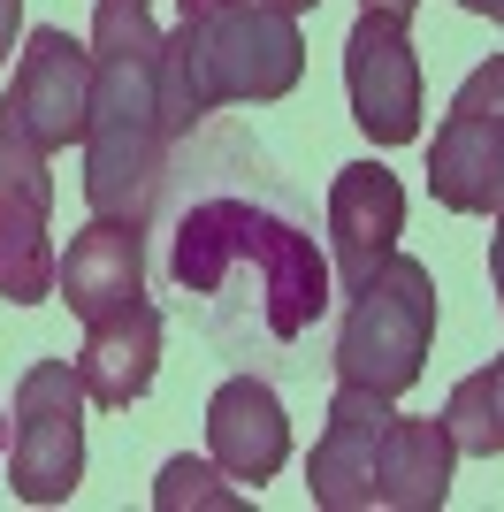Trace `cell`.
<instances>
[{
	"label": "cell",
	"instance_id": "1",
	"mask_svg": "<svg viewBox=\"0 0 504 512\" xmlns=\"http://www.w3.org/2000/svg\"><path fill=\"white\" fill-rule=\"evenodd\" d=\"M168 276L199 306V321L230 344H298L336 299V268L321 260L314 222L260 184L252 192L214 184V192L184 199L176 230H168Z\"/></svg>",
	"mask_w": 504,
	"mask_h": 512
},
{
	"label": "cell",
	"instance_id": "2",
	"mask_svg": "<svg viewBox=\"0 0 504 512\" xmlns=\"http://www.w3.org/2000/svg\"><path fill=\"white\" fill-rule=\"evenodd\" d=\"M161 23L146 0L92 8V123H84V207L146 222L168 176L161 123Z\"/></svg>",
	"mask_w": 504,
	"mask_h": 512
},
{
	"label": "cell",
	"instance_id": "3",
	"mask_svg": "<svg viewBox=\"0 0 504 512\" xmlns=\"http://www.w3.org/2000/svg\"><path fill=\"white\" fill-rule=\"evenodd\" d=\"M306 77V31L268 0H230L214 16H184L161 39V123L191 138L214 107H268Z\"/></svg>",
	"mask_w": 504,
	"mask_h": 512
},
{
	"label": "cell",
	"instance_id": "4",
	"mask_svg": "<svg viewBox=\"0 0 504 512\" xmlns=\"http://www.w3.org/2000/svg\"><path fill=\"white\" fill-rule=\"evenodd\" d=\"M436 344V276L428 260L390 253L375 276L344 291V329H336V383H367L382 398H405Z\"/></svg>",
	"mask_w": 504,
	"mask_h": 512
},
{
	"label": "cell",
	"instance_id": "5",
	"mask_svg": "<svg viewBox=\"0 0 504 512\" xmlns=\"http://www.w3.org/2000/svg\"><path fill=\"white\" fill-rule=\"evenodd\" d=\"M84 383L77 360H31L16 383V436H8V490L23 505H69L84 482Z\"/></svg>",
	"mask_w": 504,
	"mask_h": 512
},
{
	"label": "cell",
	"instance_id": "6",
	"mask_svg": "<svg viewBox=\"0 0 504 512\" xmlns=\"http://www.w3.org/2000/svg\"><path fill=\"white\" fill-rule=\"evenodd\" d=\"M428 192L451 214L504 207V54L466 69V85L451 92V115L428 146Z\"/></svg>",
	"mask_w": 504,
	"mask_h": 512
},
{
	"label": "cell",
	"instance_id": "7",
	"mask_svg": "<svg viewBox=\"0 0 504 512\" xmlns=\"http://www.w3.org/2000/svg\"><path fill=\"white\" fill-rule=\"evenodd\" d=\"M84 123H92V46H77L69 31H31L16 54V77H8V100H0V130H16L54 161V153L84 146Z\"/></svg>",
	"mask_w": 504,
	"mask_h": 512
},
{
	"label": "cell",
	"instance_id": "8",
	"mask_svg": "<svg viewBox=\"0 0 504 512\" xmlns=\"http://www.w3.org/2000/svg\"><path fill=\"white\" fill-rule=\"evenodd\" d=\"M46 214H54V169L46 153L16 130H0V299L8 306H39L54 299V237H46Z\"/></svg>",
	"mask_w": 504,
	"mask_h": 512
},
{
	"label": "cell",
	"instance_id": "9",
	"mask_svg": "<svg viewBox=\"0 0 504 512\" xmlns=\"http://www.w3.org/2000/svg\"><path fill=\"white\" fill-rule=\"evenodd\" d=\"M344 92H352V123L375 146H413L420 138V54L398 16L359 8L352 39H344Z\"/></svg>",
	"mask_w": 504,
	"mask_h": 512
},
{
	"label": "cell",
	"instance_id": "10",
	"mask_svg": "<svg viewBox=\"0 0 504 512\" xmlns=\"http://www.w3.org/2000/svg\"><path fill=\"white\" fill-rule=\"evenodd\" d=\"M390 406L398 398H382L367 383H336L321 444L306 459V490L321 512H375V451H382V428H390Z\"/></svg>",
	"mask_w": 504,
	"mask_h": 512
},
{
	"label": "cell",
	"instance_id": "11",
	"mask_svg": "<svg viewBox=\"0 0 504 512\" xmlns=\"http://www.w3.org/2000/svg\"><path fill=\"white\" fill-rule=\"evenodd\" d=\"M405 237V184L382 161H352V169H336L329 184V268L344 291L375 276L382 260L398 253Z\"/></svg>",
	"mask_w": 504,
	"mask_h": 512
},
{
	"label": "cell",
	"instance_id": "12",
	"mask_svg": "<svg viewBox=\"0 0 504 512\" xmlns=\"http://www.w3.org/2000/svg\"><path fill=\"white\" fill-rule=\"evenodd\" d=\"M207 459L230 482H275L283 459H291V421H283V398H275L260 375H230V383L207 398Z\"/></svg>",
	"mask_w": 504,
	"mask_h": 512
},
{
	"label": "cell",
	"instance_id": "13",
	"mask_svg": "<svg viewBox=\"0 0 504 512\" xmlns=\"http://www.w3.org/2000/svg\"><path fill=\"white\" fill-rule=\"evenodd\" d=\"M153 367H161V314H153L146 299L107 306V314L84 321L77 383H84V398H92V406L130 413V406L153 390Z\"/></svg>",
	"mask_w": 504,
	"mask_h": 512
},
{
	"label": "cell",
	"instance_id": "14",
	"mask_svg": "<svg viewBox=\"0 0 504 512\" xmlns=\"http://www.w3.org/2000/svg\"><path fill=\"white\" fill-rule=\"evenodd\" d=\"M146 222H115V214H92L77 237H69L62 268H54V299L77 321L107 314V306L146 299Z\"/></svg>",
	"mask_w": 504,
	"mask_h": 512
},
{
	"label": "cell",
	"instance_id": "15",
	"mask_svg": "<svg viewBox=\"0 0 504 512\" xmlns=\"http://www.w3.org/2000/svg\"><path fill=\"white\" fill-rule=\"evenodd\" d=\"M451 467H459V444L436 413H390L375 451V505L382 512H443L451 497Z\"/></svg>",
	"mask_w": 504,
	"mask_h": 512
},
{
	"label": "cell",
	"instance_id": "16",
	"mask_svg": "<svg viewBox=\"0 0 504 512\" xmlns=\"http://www.w3.org/2000/svg\"><path fill=\"white\" fill-rule=\"evenodd\" d=\"M443 428H451L459 459H504V352L489 367H474V375L451 390Z\"/></svg>",
	"mask_w": 504,
	"mask_h": 512
},
{
	"label": "cell",
	"instance_id": "17",
	"mask_svg": "<svg viewBox=\"0 0 504 512\" xmlns=\"http://www.w3.org/2000/svg\"><path fill=\"white\" fill-rule=\"evenodd\" d=\"M153 505H161V512H245V497L230 490V474L214 467V459L176 451V459L153 474Z\"/></svg>",
	"mask_w": 504,
	"mask_h": 512
},
{
	"label": "cell",
	"instance_id": "18",
	"mask_svg": "<svg viewBox=\"0 0 504 512\" xmlns=\"http://www.w3.org/2000/svg\"><path fill=\"white\" fill-rule=\"evenodd\" d=\"M23 31V0H0V62H8V46H16Z\"/></svg>",
	"mask_w": 504,
	"mask_h": 512
},
{
	"label": "cell",
	"instance_id": "19",
	"mask_svg": "<svg viewBox=\"0 0 504 512\" xmlns=\"http://www.w3.org/2000/svg\"><path fill=\"white\" fill-rule=\"evenodd\" d=\"M489 276H497V314H504V214H497V237H489Z\"/></svg>",
	"mask_w": 504,
	"mask_h": 512
},
{
	"label": "cell",
	"instance_id": "20",
	"mask_svg": "<svg viewBox=\"0 0 504 512\" xmlns=\"http://www.w3.org/2000/svg\"><path fill=\"white\" fill-rule=\"evenodd\" d=\"M367 8H375V16H398V23H413V8H420V0H367Z\"/></svg>",
	"mask_w": 504,
	"mask_h": 512
},
{
	"label": "cell",
	"instance_id": "21",
	"mask_svg": "<svg viewBox=\"0 0 504 512\" xmlns=\"http://www.w3.org/2000/svg\"><path fill=\"white\" fill-rule=\"evenodd\" d=\"M459 8H466V16H497L504 23V0H459Z\"/></svg>",
	"mask_w": 504,
	"mask_h": 512
},
{
	"label": "cell",
	"instance_id": "22",
	"mask_svg": "<svg viewBox=\"0 0 504 512\" xmlns=\"http://www.w3.org/2000/svg\"><path fill=\"white\" fill-rule=\"evenodd\" d=\"M268 8H283V16H314L321 0H268Z\"/></svg>",
	"mask_w": 504,
	"mask_h": 512
},
{
	"label": "cell",
	"instance_id": "23",
	"mask_svg": "<svg viewBox=\"0 0 504 512\" xmlns=\"http://www.w3.org/2000/svg\"><path fill=\"white\" fill-rule=\"evenodd\" d=\"M184 16H214V8H230V0H176Z\"/></svg>",
	"mask_w": 504,
	"mask_h": 512
},
{
	"label": "cell",
	"instance_id": "24",
	"mask_svg": "<svg viewBox=\"0 0 504 512\" xmlns=\"http://www.w3.org/2000/svg\"><path fill=\"white\" fill-rule=\"evenodd\" d=\"M8 436H16V406H0V459H8Z\"/></svg>",
	"mask_w": 504,
	"mask_h": 512
}]
</instances>
